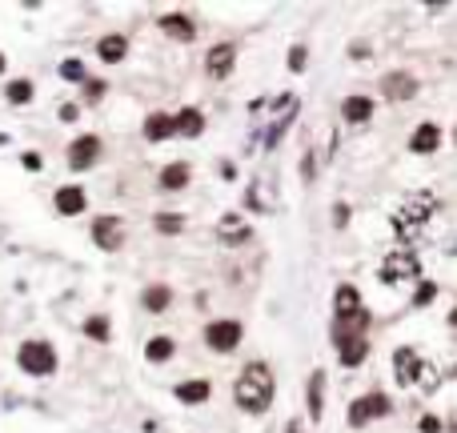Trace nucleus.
<instances>
[{
  "mask_svg": "<svg viewBox=\"0 0 457 433\" xmlns=\"http://www.w3.org/2000/svg\"><path fill=\"white\" fill-rule=\"evenodd\" d=\"M233 397H237V405H241L245 413H261V409H269V401H273V373H269V365H261V361L245 365V373L237 377Z\"/></svg>",
  "mask_w": 457,
  "mask_h": 433,
  "instance_id": "obj_1",
  "label": "nucleus"
},
{
  "mask_svg": "<svg viewBox=\"0 0 457 433\" xmlns=\"http://www.w3.org/2000/svg\"><path fill=\"white\" fill-rule=\"evenodd\" d=\"M433 208H437V201H433V197H429V192H413V197H409L405 205L397 208V213H393V225H397V233H401V237H413V233H417V229H421L425 221H429V213H433Z\"/></svg>",
  "mask_w": 457,
  "mask_h": 433,
  "instance_id": "obj_2",
  "label": "nucleus"
},
{
  "mask_svg": "<svg viewBox=\"0 0 457 433\" xmlns=\"http://www.w3.org/2000/svg\"><path fill=\"white\" fill-rule=\"evenodd\" d=\"M17 361L24 373H33V377H49L52 369H56V349H52L49 341H24L17 353Z\"/></svg>",
  "mask_w": 457,
  "mask_h": 433,
  "instance_id": "obj_3",
  "label": "nucleus"
},
{
  "mask_svg": "<svg viewBox=\"0 0 457 433\" xmlns=\"http://www.w3.org/2000/svg\"><path fill=\"white\" fill-rule=\"evenodd\" d=\"M421 277V265H417V257L409 253V249H397L381 261V281L385 285H397V281H417Z\"/></svg>",
  "mask_w": 457,
  "mask_h": 433,
  "instance_id": "obj_4",
  "label": "nucleus"
},
{
  "mask_svg": "<svg viewBox=\"0 0 457 433\" xmlns=\"http://www.w3.org/2000/svg\"><path fill=\"white\" fill-rule=\"evenodd\" d=\"M389 413V397L385 393H369V397H357L349 405V425L361 430V425H369L373 417H385Z\"/></svg>",
  "mask_w": 457,
  "mask_h": 433,
  "instance_id": "obj_5",
  "label": "nucleus"
},
{
  "mask_svg": "<svg viewBox=\"0 0 457 433\" xmlns=\"http://www.w3.org/2000/svg\"><path fill=\"white\" fill-rule=\"evenodd\" d=\"M205 341H209V349L217 353H228L241 345V325L237 321H212L209 329H205Z\"/></svg>",
  "mask_w": 457,
  "mask_h": 433,
  "instance_id": "obj_6",
  "label": "nucleus"
},
{
  "mask_svg": "<svg viewBox=\"0 0 457 433\" xmlns=\"http://www.w3.org/2000/svg\"><path fill=\"white\" fill-rule=\"evenodd\" d=\"M93 241L100 249H121L125 245V221L121 217H97L93 221Z\"/></svg>",
  "mask_w": 457,
  "mask_h": 433,
  "instance_id": "obj_7",
  "label": "nucleus"
},
{
  "mask_svg": "<svg viewBox=\"0 0 457 433\" xmlns=\"http://www.w3.org/2000/svg\"><path fill=\"white\" fill-rule=\"evenodd\" d=\"M97 157H100V137H93V132H88V137H77V141H72L68 165H72V169H88Z\"/></svg>",
  "mask_w": 457,
  "mask_h": 433,
  "instance_id": "obj_8",
  "label": "nucleus"
},
{
  "mask_svg": "<svg viewBox=\"0 0 457 433\" xmlns=\"http://www.w3.org/2000/svg\"><path fill=\"white\" fill-rule=\"evenodd\" d=\"M233 61H237V48L233 45H217V48H209V56H205V73H209L212 80H221V77H228Z\"/></svg>",
  "mask_w": 457,
  "mask_h": 433,
  "instance_id": "obj_9",
  "label": "nucleus"
},
{
  "mask_svg": "<svg viewBox=\"0 0 457 433\" xmlns=\"http://www.w3.org/2000/svg\"><path fill=\"white\" fill-rule=\"evenodd\" d=\"M393 369H397V381H401V385H413V381H417V373H421L425 365H421V357L405 345V349L393 353Z\"/></svg>",
  "mask_w": 457,
  "mask_h": 433,
  "instance_id": "obj_10",
  "label": "nucleus"
},
{
  "mask_svg": "<svg viewBox=\"0 0 457 433\" xmlns=\"http://www.w3.org/2000/svg\"><path fill=\"white\" fill-rule=\"evenodd\" d=\"M381 93L389 96V100H409V96L417 93V77H409V73H389V77L381 80Z\"/></svg>",
  "mask_w": 457,
  "mask_h": 433,
  "instance_id": "obj_11",
  "label": "nucleus"
},
{
  "mask_svg": "<svg viewBox=\"0 0 457 433\" xmlns=\"http://www.w3.org/2000/svg\"><path fill=\"white\" fill-rule=\"evenodd\" d=\"M437 144H441V128L433 125V121H425V125H417V132L409 137V149L413 153H437Z\"/></svg>",
  "mask_w": 457,
  "mask_h": 433,
  "instance_id": "obj_12",
  "label": "nucleus"
},
{
  "mask_svg": "<svg viewBox=\"0 0 457 433\" xmlns=\"http://www.w3.org/2000/svg\"><path fill=\"white\" fill-rule=\"evenodd\" d=\"M365 353H369V341H365V333L341 337V341H337V357H341V365H361V361H365Z\"/></svg>",
  "mask_w": 457,
  "mask_h": 433,
  "instance_id": "obj_13",
  "label": "nucleus"
},
{
  "mask_svg": "<svg viewBox=\"0 0 457 433\" xmlns=\"http://www.w3.org/2000/svg\"><path fill=\"white\" fill-rule=\"evenodd\" d=\"M56 213H61V217H77V213H84V189L81 185H65V189L56 192Z\"/></svg>",
  "mask_w": 457,
  "mask_h": 433,
  "instance_id": "obj_14",
  "label": "nucleus"
},
{
  "mask_svg": "<svg viewBox=\"0 0 457 433\" xmlns=\"http://www.w3.org/2000/svg\"><path fill=\"white\" fill-rule=\"evenodd\" d=\"M341 116L349 125H365V121L373 116V100H369V96H349L341 105Z\"/></svg>",
  "mask_w": 457,
  "mask_h": 433,
  "instance_id": "obj_15",
  "label": "nucleus"
},
{
  "mask_svg": "<svg viewBox=\"0 0 457 433\" xmlns=\"http://www.w3.org/2000/svg\"><path fill=\"white\" fill-rule=\"evenodd\" d=\"M309 417L313 421L325 417V373H321V369L309 377Z\"/></svg>",
  "mask_w": 457,
  "mask_h": 433,
  "instance_id": "obj_16",
  "label": "nucleus"
},
{
  "mask_svg": "<svg viewBox=\"0 0 457 433\" xmlns=\"http://www.w3.org/2000/svg\"><path fill=\"white\" fill-rule=\"evenodd\" d=\"M177 132V121L169 116V112H153L145 121V137L148 141H164V137H173Z\"/></svg>",
  "mask_w": 457,
  "mask_h": 433,
  "instance_id": "obj_17",
  "label": "nucleus"
},
{
  "mask_svg": "<svg viewBox=\"0 0 457 433\" xmlns=\"http://www.w3.org/2000/svg\"><path fill=\"white\" fill-rule=\"evenodd\" d=\"M97 52H100V61L116 64V61H121V56H125V52H129V40H125L121 32H109V36H100Z\"/></svg>",
  "mask_w": 457,
  "mask_h": 433,
  "instance_id": "obj_18",
  "label": "nucleus"
},
{
  "mask_svg": "<svg viewBox=\"0 0 457 433\" xmlns=\"http://www.w3.org/2000/svg\"><path fill=\"white\" fill-rule=\"evenodd\" d=\"M161 29L169 32V36H173V40H193V36H196L193 20H189V16H180V13L164 16V20H161Z\"/></svg>",
  "mask_w": 457,
  "mask_h": 433,
  "instance_id": "obj_19",
  "label": "nucleus"
},
{
  "mask_svg": "<svg viewBox=\"0 0 457 433\" xmlns=\"http://www.w3.org/2000/svg\"><path fill=\"white\" fill-rule=\"evenodd\" d=\"M212 385L209 381H180L177 385V401H185V405H201V401H209Z\"/></svg>",
  "mask_w": 457,
  "mask_h": 433,
  "instance_id": "obj_20",
  "label": "nucleus"
},
{
  "mask_svg": "<svg viewBox=\"0 0 457 433\" xmlns=\"http://www.w3.org/2000/svg\"><path fill=\"white\" fill-rule=\"evenodd\" d=\"M189 176H193V173H189V165H185V160H177V165H164V169H161V189H169V192H173V189H185V185H189Z\"/></svg>",
  "mask_w": 457,
  "mask_h": 433,
  "instance_id": "obj_21",
  "label": "nucleus"
},
{
  "mask_svg": "<svg viewBox=\"0 0 457 433\" xmlns=\"http://www.w3.org/2000/svg\"><path fill=\"white\" fill-rule=\"evenodd\" d=\"M169 301H173L169 285H148L145 293H141V305H145L148 313H164V309H169Z\"/></svg>",
  "mask_w": 457,
  "mask_h": 433,
  "instance_id": "obj_22",
  "label": "nucleus"
},
{
  "mask_svg": "<svg viewBox=\"0 0 457 433\" xmlns=\"http://www.w3.org/2000/svg\"><path fill=\"white\" fill-rule=\"evenodd\" d=\"M173 121H177V132H180V137H196V132L205 128V116H201L196 109H180Z\"/></svg>",
  "mask_w": 457,
  "mask_h": 433,
  "instance_id": "obj_23",
  "label": "nucleus"
},
{
  "mask_svg": "<svg viewBox=\"0 0 457 433\" xmlns=\"http://www.w3.org/2000/svg\"><path fill=\"white\" fill-rule=\"evenodd\" d=\"M173 349H177V345H173V337H153V341L145 345V357H148V361H169Z\"/></svg>",
  "mask_w": 457,
  "mask_h": 433,
  "instance_id": "obj_24",
  "label": "nucleus"
},
{
  "mask_svg": "<svg viewBox=\"0 0 457 433\" xmlns=\"http://www.w3.org/2000/svg\"><path fill=\"white\" fill-rule=\"evenodd\" d=\"M221 237H225L228 245H237V241H249L245 221H237V217H225V221H221Z\"/></svg>",
  "mask_w": 457,
  "mask_h": 433,
  "instance_id": "obj_25",
  "label": "nucleus"
},
{
  "mask_svg": "<svg viewBox=\"0 0 457 433\" xmlns=\"http://www.w3.org/2000/svg\"><path fill=\"white\" fill-rule=\"evenodd\" d=\"M4 96H8L13 105H29V100H33V80H13Z\"/></svg>",
  "mask_w": 457,
  "mask_h": 433,
  "instance_id": "obj_26",
  "label": "nucleus"
},
{
  "mask_svg": "<svg viewBox=\"0 0 457 433\" xmlns=\"http://www.w3.org/2000/svg\"><path fill=\"white\" fill-rule=\"evenodd\" d=\"M84 333L93 337V341H109V321L104 317H88L84 321Z\"/></svg>",
  "mask_w": 457,
  "mask_h": 433,
  "instance_id": "obj_27",
  "label": "nucleus"
},
{
  "mask_svg": "<svg viewBox=\"0 0 457 433\" xmlns=\"http://www.w3.org/2000/svg\"><path fill=\"white\" fill-rule=\"evenodd\" d=\"M433 297H437V285H433V281H421V285H417V293H413V309L429 305Z\"/></svg>",
  "mask_w": 457,
  "mask_h": 433,
  "instance_id": "obj_28",
  "label": "nucleus"
},
{
  "mask_svg": "<svg viewBox=\"0 0 457 433\" xmlns=\"http://www.w3.org/2000/svg\"><path fill=\"white\" fill-rule=\"evenodd\" d=\"M61 77L65 80H84V64L81 61H65L61 64Z\"/></svg>",
  "mask_w": 457,
  "mask_h": 433,
  "instance_id": "obj_29",
  "label": "nucleus"
},
{
  "mask_svg": "<svg viewBox=\"0 0 457 433\" xmlns=\"http://www.w3.org/2000/svg\"><path fill=\"white\" fill-rule=\"evenodd\" d=\"M104 96V80H84V100H100Z\"/></svg>",
  "mask_w": 457,
  "mask_h": 433,
  "instance_id": "obj_30",
  "label": "nucleus"
},
{
  "mask_svg": "<svg viewBox=\"0 0 457 433\" xmlns=\"http://www.w3.org/2000/svg\"><path fill=\"white\" fill-rule=\"evenodd\" d=\"M157 229H161V233H180V217H157Z\"/></svg>",
  "mask_w": 457,
  "mask_h": 433,
  "instance_id": "obj_31",
  "label": "nucleus"
},
{
  "mask_svg": "<svg viewBox=\"0 0 457 433\" xmlns=\"http://www.w3.org/2000/svg\"><path fill=\"white\" fill-rule=\"evenodd\" d=\"M305 64H309V56H305V48H293V52H289V68H293V73H301Z\"/></svg>",
  "mask_w": 457,
  "mask_h": 433,
  "instance_id": "obj_32",
  "label": "nucleus"
},
{
  "mask_svg": "<svg viewBox=\"0 0 457 433\" xmlns=\"http://www.w3.org/2000/svg\"><path fill=\"white\" fill-rule=\"evenodd\" d=\"M421 433H441V421L437 417H421Z\"/></svg>",
  "mask_w": 457,
  "mask_h": 433,
  "instance_id": "obj_33",
  "label": "nucleus"
},
{
  "mask_svg": "<svg viewBox=\"0 0 457 433\" xmlns=\"http://www.w3.org/2000/svg\"><path fill=\"white\" fill-rule=\"evenodd\" d=\"M333 213H337V217H333V221H337V225H345V221H349V205H337V208H333Z\"/></svg>",
  "mask_w": 457,
  "mask_h": 433,
  "instance_id": "obj_34",
  "label": "nucleus"
},
{
  "mask_svg": "<svg viewBox=\"0 0 457 433\" xmlns=\"http://www.w3.org/2000/svg\"><path fill=\"white\" fill-rule=\"evenodd\" d=\"M61 121H77V105H65V109H61Z\"/></svg>",
  "mask_w": 457,
  "mask_h": 433,
  "instance_id": "obj_35",
  "label": "nucleus"
},
{
  "mask_svg": "<svg viewBox=\"0 0 457 433\" xmlns=\"http://www.w3.org/2000/svg\"><path fill=\"white\" fill-rule=\"evenodd\" d=\"M289 433H297V421H293V425H289Z\"/></svg>",
  "mask_w": 457,
  "mask_h": 433,
  "instance_id": "obj_36",
  "label": "nucleus"
},
{
  "mask_svg": "<svg viewBox=\"0 0 457 433\" xmlns=\"http://www.w3.org/2000/svg\"><path fill=\"white\" fill-rule=\"evenodd\" d=\"M0 73H4V56H0Z\"/></svg>",
  "mask_w": 457,
  "mask_h": 433,
  "instance_id": "obj_37",
  "label": "nucleus"
}]
</instances>
